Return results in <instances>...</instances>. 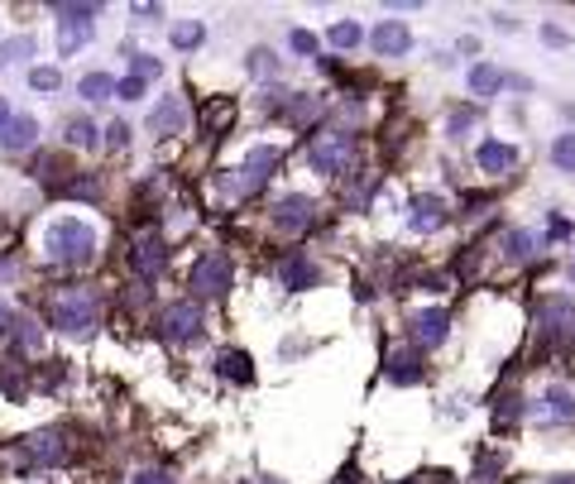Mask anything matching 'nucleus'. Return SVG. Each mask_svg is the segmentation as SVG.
<instances>
[{
  "label": "nucleus",
  "mask_w": 575,
  "mask_h": 484,
  "mask_svg": "<svg viewBox=\"0 0 575 484\" xmlns=\"http://www.w3.org/2000/svg\"><path fill=\"white\" fill-rule=\"evenodd\" d=\"M44 250H48V259L53 264H87L91 254H97V231L87 226V221H77V216H63V221H53L48 226V235H44Z\"/></svg>",
  "instance_id": "1"
},
{
  "label": "nucleus",
  "mask_w": 575,
  "mask_h": 484,
  "mask_svg": "<svg viewBox=\"0 0 575 484\" xmlns=\"http://www.w3.org/2000/svg\"><path fill=\"white\" fill-rule=\"evenodd\" d=\"M53 326L67 331V336H87L91 326H97V316H101V297L91 293V288H63L58 297H53Z\"/></svg>",
  "instance_id": "2"
},
{
  "label": "nucleus",
  "mask_w": 575,
  "mask_h": 484,
  "mask_svg": "<svg viewBox=\"0 0 575 484\" xmlns=\"http://www.w3.org/2000/svg\"><path fill=\"white\" fill-rule=\"evenodd\" d=\"M53 15H58V53H63V58H72V53L97 34L101 5H53Z\"/></svg>",
  "instance_id": "3"
},
{
  "label": "nucleus",
  "mask_w": 575,
  "mask_h": 484,
  "mask_svg": "<svg viewBox=\"0 0 575 484\" xmlns=\"http://www.w3.org/2000/svg\"><path fill=\"white\" fill-rule=\"evenodd\" d=\"M231 278H235V269H231V259L221 254V250H207L192 264V273H188V288L197 293V297H221L231 288Z\"/></svg>",
  "instance_id": "4"
},
{
  "label": "nucleus",
  "mask_w": 575,
  "mask_h": 484,
  "mask_svg": "<svg viewBox=\"0 0 575 484\" xmlns=\"http://www.w3.org/2000/svg\"><path fill=\"white\" fill-rule=\"evenodd\" d=\"M159 331L169 341H197L201 336V307L192 297H182V303H169L159 312Z\"/></svg>",
  "instance_id": "5"
},
{
  "label": "nucleus",
  "mask_w": 575,
  "mask_h": 484,
  "mask_svg": "<svg viewBox=\"0 0 575 484\" xmlns=\"http://www.w3.org/2000/svg\"><path fill=\"white\" fill-rule=\"evenodd\" d=\"M163 264H169V245H163V235H154V231L135 235V245H129V269L149 283V278L163 273Z\"/></svg>",
  "instance_id": "6"
},
{
  "label": "nucleus",
  "mask_w": 575,
  "mask_h": 484,
  "mask_svg": "<svg viewBox=\"0 0 575 484\" xmlns=\"http://www.w3.org/2000/svg\"><path fill=\"white\" fill-rule=\"evenodd\" d=\"M312 221H317V201H312L307 192H288V197L273 201V226H278V231L298 235V231L312 226Z\"/></svg>",
  "instance_id": "7"
},
{
  "label": "nucleus",
  "mask_w": 575,
  "mask_h": 484,
  "mask_svg": "<svg viewBox=\"0 0 575 484\" xmlns=\"http://www.w3.org/2000/svg\"><path fill=\"white\" fill-rule=\"evenodd\" d=\"M273 169H278V149H269V144H259V149H250L245 154V163H240V178L231 182L235 192H254V188H264V182L273 178Z\"/></svg>",
  "instance_id": "8"
},
{
  "label": "nucleus",
  "mask_w": 575,
  "mask_h": 484,
  "mask_svg": "<svg viewBox=\"0 0 575 484\" xmlns=\"http://www.w3.org/2000/svg\"><path fill=\"white\" fill-rule=\"evenodd\" d=\"M345 154H350V139L336 135V129H326V135H317V139L307 144V163L317 173H326V178L345 169Z\"/></svg>",
  "instance_id": "9"
},
{
  "label": "nucleus",
  "mask_w": 575,
  "mask_h": 484,
  "mask_svg": "<svg viewBox=\"0 0 575 484\" xmlns=\"http://www.w3.org/2000/svg\"><path fill=\"white\" fill-rule=\"evenodd\" d=\"M369 44H375L379 58H403V53H413V29L403 20H379L375 34H369Z\"/></svg>",
  "instance_id": "10"
},
{
  "label": "nucleus",
  "mask_w": 575,
  "mask_h": 484,
  "mask_svg": "<svg viewBox=\"0 0 575 484\" xmlns=\"http://www.w3.org/2000/svg\"><path fill=\"white\" fill-rule=\"evenodd\" d=\"M407 326H413L417 350H422V345H441V341L451 336V316L441 312V307H422V312H413V316H407Z\"/></svg>",
  "instance_id": "11"
},
{
  "label": "nucleus",
  "mask_w": 575,
  "mask_h": 484,
  "mask_svg": "<svg viewBox=\"0 0 575 484\" xmlns=\"http://www.w3.org/2000/svg\"><path fill=\"white\" fill-rule=\"evenodd\" d=\"M182 125H188V101H182V97H163L149 110V135H159V139L182 135Z\"/></svg>",
  "instance_id": "12"
},
{
  "label": "nucleus",
  "mask_w": 575,
  "mask_h": 484,
  "mask_svg": "<svg viewBox=\"0 0 575 484\" xmlns=\"http://www.w3.org/2000/svg\"><path fill=\"white\" fill-rule=\"evenodd\" d=\"M407 226H413V231H422V235L441 231V226H447V201H441V197H432V192H426V197H417V201H413V216H407Z\"/></svg>",
  "instance_id": "13"
},
{
  "label": "nucleus",
  "mask_w": 575,
  "mask_h": 484,
  "mask_svg": "<svg viewBox=\"0 0 575 484\" xmlns=\"http://www.w3.org/2000/svg\"><path fill=\"white\" fill-rule=\"evenodd\" d=\"M25 451H29L34 465H63L67 460V446H63L58 432H34V437H25Z\"/></svg>",
  "instance_id": "14"
},
{
  "label": "nucleus",
  "mask_w": 575,
  "mask_h": 484,
  "mask_svg": "<svg viewBox=\"0 0 575 484\" xmlns=\"http://www.w3.org/2000/svg\"><path fill=\"white\" fill-rule=\"evenodd\" d=\"M278 278H283V288H293V293H303V288H317V264H312L307 254H288L283 259V269H278Z\"/></svg>",
  "instance_id": "15"
},
{
  "label": "nucleus",
  "mask_w": 575,
  "mask_h": 484,
  "mask_svg": "<svg viewBox=\"0 0 575 484\" xmlns=\"http://www.w3.org/2000/svg\"><path fill=\"white\" fill-rule=\"evenodd\" d=\"M475 159H479V169H485V173H508L513 163H518V149L513 144H498V139H485Z\"/></svg>",
  "instance_id": "16"
},
{
  "label": "nucleus",
  "mask_w": 575,
  "mask_h": 484,
  "mask_svg": "<svg viewBox=\"0 0 575 484\" xmlns=\"http://www.w3.org/2000/svg\"><path fill=\"white\" fill-rule=\"evenodd\" d=\"M388 384H422V355L417 350H394V355H388Z\"/></svg>",
  "instance_id": "17"
},
{
  "label": "nucleus",
  "mask_w": 575,
  "mask_h": 484,
  "mask_svg": "<svg viewBox=\"0 0 575 484\" xmlns=\"http://www.w3.org/2000/svg\"><path fill=\"white\" fill-rule=\"evenodd\" d=\"M466 87H470V97H494V91L504 87V72H498L494 63H475L466 72Z\"/></svg>",
  "instance_id": "18"
},
{
  "label": "nucleus",
  "mask_w": 575,
  "mask_h": 484,
  "mask_svg": "<svg viewBox=\"0 0 575 484\" xmlns=\"http://www.w3.org/2000/svg\"><path fill=\"white\" fill-rule=\"evenodd\" d=\"M34 135H39V120H34V116H15L5 125V135H0V144H5V149H29Z\"/></svg>",
  "instance_id": "19"
},
{
  "label": "nucleus",
  "mask_w": 575,
  "mask_h": 484,
  "mask_svg": "<svg viewBox=\"0 0 575 484\" xmlns=\"http://www.w3.org/2000/svg\"><path fill=\"white\" fill-rule=\"evenodd\" d=\"M77 97L82 101H110L116 97V77H110V72H87L77 82Z\"/></svg>",
  "instance_id": "20"
},
{
  "label": "nucleus",
  "mask_w": 575,
  "mask_h": 484,
  "mask_svg": "<svg viewBox=\"0 0 575 484\" xmlns=\"http://www.w3.org/2000/svg\"><path fill=\"white\" fill-rule=\"evenodd\" d=\"M235 120V106L226 101V97H221V101H211L207 110H201V129H207V135H216V129H226Z\"/></svg>",
  "instance_id": "21"
},
{
  "label": "nucleus",
  "mask_w": 575,
  "mask_h": 484,
  "mask_svg": "<svg viewBox=\"0 0 575 484\" xmlns=\"http://www.w3.org/2000/svg\"><path fill=\"white\" fill-rule=\"evenodd\" d=\"M201 39H207V25L201 20H182V25H173V48H201Z\"/></svg>",
  "instance_id": "22"
},
{
  "label": "nucleus",
  "mask_w": 575,
  "mask_h": 484,
  "mask_svg": "<svg viewBox=\"0 0 575 484\" xmlns=\"http://www.w3.org/2000/svg\"><path fill=\"white\" fill-rule=\"evenodd\" d=\"M551 163H556L561 173H575V129L556 135V144H551Z\"/></svg>",
  "instance_id": "23"
},
{
  "label": "nucleus",
  "mask_w": 575,
  "mask_h": 484,
  "mask_svg": "<svg viewBox=\"0 0 575 484\" xmlns=\"http://www.w3.org/2000/svg\"><path fill=\"white\" fill-rule=\"evenodd\" d=\"M221 375L235 379V384H250V379H254V375H250V355H240V350H226V355H221Z\"/></svg>",
  "instance_id": "24"
},
{
  "label": "nucleus",
  "mask_w": 575,
  "mask_h": 484,
  "mask_svg": "<svg viewBox=\"0 0 575 484\" xmlns=\"http://www.w3.org/2000/svg\"><path fill=\"white\" fill-rule=\"evenodd\" d=\"M67 144L91 149V144H97V125H91L87 116H72V120H67Z\"/></svg>",
  "instance_id": "25"
},
{
  "label": "nucleus",
  "mask_w": 575,
  "mask_h": 484,
  "mask_svg": "<svg viewBox=\"0 0 575 484\" xmlns=\"http://www.w3.org/2000/svg\"><path fill=\"white\" fill-rule=\"evenodd\" d=\"M326 39L336 44V48H355V44L365 39V34H360V25H355V20H336V25H331V34H326Z\"/></svg>",
  "instance_id": "26"
},
{
  "label": "nucleus",
  "mask_w": 575,
  "mask_h": 484,
  "mask_svg": "<svg viewBox=\"0 0 575 484\" xmlns=\"http://www.w3.org/2000/svg\"><path fill=\"white\" fill-rule=\"evenodd\" d=\"M29 53H34V39H29V34H20V39H5V44H0V72H5L15 58H29Z\"/></svg>",
  "instance_id": "27"
},
{
  "label": "nucleus",
  "mask_w": 575,
  "mask_h": 484,
  "mask_svg": "<svg viewBox=\"0 0 575 484\" xmlns=\"http://www.w3.org/2000/svg\"><path fill=\"white\" fill-rule=\"evenodd\" d=\"M159 72H163V63L154 58V53H129V77L149 82V77H159Z\"/></svg>",
  "instance_id": "28"
},
{
  "label": "nucleus",
  "mask_w": 575,
  "mask_h": 484,
  "mask_svg": "<svg viewBox=\"0 0 575 484\" xmlns=\"http://www.w3.org/2000/svg\"><path fill=\"white\" fill-rule=\"evenodd\" d=\"M475 125H479V110H475V106L456 110V116H451V139H466V135H470Z\"/></svg>",
  "instance_id": "29"
},
{
  "label": "nucleus",
  "mask_w": 575,
  "mask_h": 484,
  "mask_svg": "<svg viewBox=\"0 0 575 484\" xmlns=\"http://www.w3.org/2000/svg\"><path fill=\"white\" fill-rule=\"evenodd\" d=\"M504 245H508V259H528L537 240H532V231H508V240H504Z\"/></svg>",
  "instance_id": "30"
},
{
  "label": "nucleus",
  "mask_w": 575,
  "mask_h": 484,
  "mask_svg": "<svg viewBox=\"0 0 575 484\" xmlns=\"http://www.w3.org/2000/svg\"><path fill=\"white\" fill-rule=\"evenodd\" d=\"M58 82H63L58 67H34V72H29V87H34V91H58Z\"/></svg>",
  "instance_id": "31"
},
{
  "label": "nucleus",
  "mask_w": 575,
  "mask_h": 484,
  "mask_svg": "<svg viewBox=\"0 0 575 484\" xmlns=\"http://www.w3.org/2000/svg\"><path fill=\"white\" fill-rule=\"evenodd\" d=\"M250 72H254V77H264V72H269V77H273V72H278V63H273V53H269V48H254V53H250Z\"/></svg>",
  "instance_id": "32"
},
{
  "label": "nucleus",
  "mask_w": 575,
  "mask_h": 484,
  "mask_svg": "<svg viewBox=\"0 0 575 484\" xmlns=\"http://www.w3.org/2000/svg\"><path fill=\"white\" fill-rule=\"evenodd\" d=\"M547 403H551V413H556V417H575V403H570V394H566V388H551V394H547Z\"/></svg>",
  "instance_id": "33"
},
{
  "label": "nucleus",
  "mask_w": 575,
  "mask_h": 484,
  "mask_svg": "<svg viewBox=\"0 0 575 484\" xmlns=\"http://www.w3.org/2000/svg\"><path fill=\"white\" fill-rule=\"evenodd\" d=\"M116 97H120V101H139V97H144V82H139V77H120V82H116Z\"/></svg>",
  "instance_id": "34"
},
{
  "label": "nucleus",
  "mask_w": 575,
  "mask_h": 484,
  "mask_svg": "<svg viewBox=\"0 0 575 484\" xmlns=\"http://www.w3.org/2000/svg\"><path fill=\"white\" fill-rule=\"evenodd\" d=\"M288 44L298 48V53H317V34H307V29H293V34H288Z\"/></svg>",
  "instance_id": "35"
},
{
  "label": "nucleus",
  "mask_w": 575,
  "mask_h": 484,
  "mask_svg": "<svg viewBox=\"0 0 575 484\" xmlns=\"http://www.w3.org/2000/svg\"><path fill=\"white\" fill-rule=\"evenodd\" d=\"M106 144H110V149H125V144H129V125H125V120H116V125L106 129Z\"/></svg>",
  "instance_id": "36"
},
{
  "label": "nucleus",
  "mask_w": 575,
  "mask_h": 484,
  "mask_svg": "<svg viewBox=\"0 0 575 484\" xmlns=\"http://www.w3.org/2000/svg\"><path fill=\"white\" fill-rule=\"evenodd\" d=\"M542 39H547L551 48H566V44H570V34H566L561 25H542Z\"/></svg>",
  "instance_id": "37"
},
{
  "label": "nucleus",
  "mask_w": 575,
  "mask_h": 484,
  "mask_svg": "<svg viewBox=\"0 0 575 484\" xmlns=\"http://www.w3.org/2000/svg\"><path fill=\"white\" fill-rule=\"evenodd\" d=\"M129 484H173L169 475H163V470H139L135 479H129Z\"/></svg>",
  "instance_id": "38"
},
{
  "label": "nucleus",
  "mask_w": 575,
  "mask_h": 484,
  "mask_svg": "<svg viewBox=\"0 0 575 484\" xmlns=\"http://www.w3.org/2000/svg\"><path fill=\"white\" fill-rule=\"evenodd\" d=\"M135 15H139V20H144V25H149V20H159V15H163V10H159V5H135Z\"/></svg>",
  "instance_id": "39"
},
{
  "label": "nucleus",
  "mask_w": 575,
  "mask_h": 484,
  "mask_svg": "<svg viewBox=\"0 0 575 484\" xmlns=\"http://www.w3.org/2000/svg\"><path fill=\"white\" fill-rule=\"evenodd\" d=\"M10 120H15V116H10V106L0 101V135H5V125H10Z\"/></svg>",
  "instance_id": "40"
},
{
  "label": "nucleus",
  "mask_w": 575,
  "mask_h": 484,
  "mask_svg": "<svg viewBox=\"0 0 575 484\" xmlns=\"http://www.w3.org/2000/svg\"><path fill=\"white\" fill-rule=\"evenodd\" d=\"M547 484H575V475H551Z\"/></svg>",
  "instance_id": "41"
},
{
  "label": "nucleus",
  "mask_w": 575,
  "mask_h": 484,
  "mask_svg": "<svg viewBox=\"0 0 575 484\" xmlns=\"http://www.w3.org/2000/svg\"><path fill=\"white\" fill-rule=\"evenodd\" d=\"M570 273H575V264H570Z\"/></svg>",
  "instance_id": "42"
}]
</instances>
